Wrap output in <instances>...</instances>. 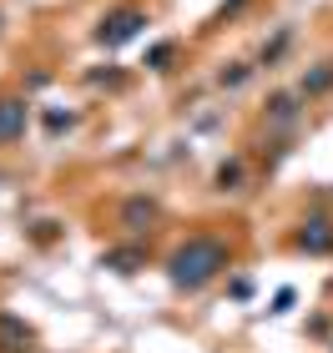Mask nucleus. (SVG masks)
I'll return each instance as SVG.
<instances>
[{"mask_svg":"<svg viewBox=\"0 0 333 353\" xmlns=\"http://www.w3.org/2000/svg\"><path fill=\"white\" fill-rule=\"evenodd\" d=\"M61 228H56V222H36V243H51V237H56Z\"/></svg>","mask_w":333,"mask_h":353,"instance_id":"f3484780","label":"nucleus"},{"mask_svg":"<svg viewBox=\"0 0 333 353\" xmlns=\"http://www.w3.org/2000/svg\"><path fill=\"white\" fill-rule=\"evenodd\" d=\"M172 56H177V46L162 41V46H152V51H147V66L152 71H172Z\"/></svg>","mask_w":333,"mask_h":353,"instance_id":"9b49d317","label":"nucleus"},{"mask_svg":"<svg viewBox=\"0 0 333 353\" xmlns=\"http://www.w3.org/2000/svg\"><path fill=\"white\" fill-rule=\"evenodd\" d=\"M117 222H121L132 237H147L157 222H162V202H157V197H141V192H137V197H126V202L117 207Z\"/></svg>","mask_w":333,"mask_h":353,"instance_id":"20e7f679","label":"nucleus"},{"mask_svg":"<svg viewBox=\"0 0 333 353\" xmlns=\"http://www.w3.org/2000/svg\"><path fill=\"white\" fill-rule=\"evenodd\" d=\"M30 126V101L26 96H0V147H15Z\"/></svg>","mask_w":333,"mask_h":353,"instance_id":"39448f33","label":"nucleus"},{"mask_svg":"<svg viewBox=\"0 0 333 353\" xmlns=\"http://www.w3.org/2000/svg\"><path fill=\"white\" fill-rule=\"evenodd\" d=\"M228 268H232V248L222 243V237H212V232H197V237H187V243L172 248L167 283L177 288V293H202V288L212 278H222Z\"/></svg>","mask_w":333,"mask_h":353,"instance_id":"f257e3e1","label":"nucleus"},{"mask_svg":"<svg viewBox=\"0 0 333 353\" xmlns=\"http://www.w3.org/2000/svg\"><path fill=\"white\" fill-rule=\"evenodd\" d=\"M293 248L308 252V258H328L333 252V217L328 212H308L298 222V232H293Z\"/></svg>","mask_w":333,"mask_h":353,"instance_id":"7ed1b4c3","label":"nucleus"},{"mask_svg":"<svg viewBox=\"0 0 333 353\" xmlns=\"http://www.w3.org/2000/svg\"><path fill=\"white\" fill-rule=\"evenodd\" d=\"M333 86V61H319V71L303 76V96H323Z\"/></svg>","mask_w":333,"mask_h":353,"instance_id":"9d476101","label":"nucleus"},{"mask_svg":"<svg viewBox=\"0 0 333 353\" xmlns=\"http://www.w3.org/2000/svg\"><path fill=\"white\" fill-rule=\"evenodd\" d=\"M71 126H76V111H46V132H71Z\"/></svg>","mask_w":333,"mask_h":353,"instance_id":"f8f14e48","label":"nucleus"},{"mask_svg":"<svg viewBox=\"0 0 333 353\" xmlns=\"http://www.w3.org/2000/svg\"><path fill=\"white\" fill-rule=\"evenodd\" d=\"M243 176H248V172H243V162L232 157V162H222V167H217L212 187H217V192H243Z\"/></svg>","mask_w":333,"mask_h":353,"instance_id":"6e6552de","label":"nucleus"},{"mask_svg":"<svg viewBox=\"0 0 333 353\" xmlns=\"http://www.w3.org/2000/svg\"><path fill=\"white\" fill-rule=\"evenodd\" d=\"M26 343H30V328L21 318L0 313V353H26Z\"/></svg>","mask_w":333,"mask_h":353,"instance_id":"0eeeda50","label":"nucleus"},{"mask_svg":"<svg viewBox=\"0 0 333 353\" xmlns=\"http://www.w3.org/2000/svg\"><path fill=\"white\" fill-rule=\"evenodd\" d=\"M228 293H232L237 303H248V298H252V283H248V278H232V288H228Z\"/></svg>","mask_w":333,"mask_h":353,"instance_id":"dca6fc26","label":"nucleus"},{"mask_svg":"<svg viewBox=\"0 0 333 353\" xmlns=\"http://www.w3.org/2000/svg\"><path fill=\"white\" fill-rule=\"evenodd\" d=\"M141 26H147V10H141V6H117L111 15H101V26H97V46L117 51V46H126V41H137V36H141Z\"/></svg>","mask_w":333,"mask_h":353,"instance_id":"f03ea898","label":"nucleus"},{"mask_svg":"<svg viewBox=\"0 0 333 353\" xmlns=\"http://www.w3.org/2000/svg\"><path fill=\"white\" fill-rule=\"evenodd\" d=\"M293 298H298V293H293V288H283V293L273 298V308H268V313H288V308H293Z\"/></svg>","mask_w":333,"mask_h":353,"instance_id":"2eb2a0df","label":"nucleus"},{"mask_svg":"<svg viewBox=\"0 0 333 353\" xmlns=\"http://www.w3.org/2000/svg\"><path fill=\"white\" fill-rule=\"evenodd\" d=\"M248 76H252V66H243V61H237V66H232V71H222V76H217V81H222V86H228V91H237V86H243V81H248Z\"/></svg>","mask_w":333,"mask_h":353,"instance_id":"4468645a","label":"nucleus"},{"mask_svg":"<svg viewBox=\"0 0 333 353\" xmlns=\"http://www.w3.org/2000/svg\"><path fill=\"white\" fill-rule=\"evenodd\" d=\"M288 41H293L288 30H278V36H273V46H263V66H273V61H278L283 51H288Z\"/></svg>","mask_w":333,"mask_h":353,"instance_id":"ddd939ff","label":"nucleus"},{"mask_svg":"<svg viewBox=\"0 0 333 353\" xmlns=\"http://www.w3.org/2000/svg\"><path fill=\"white\" fill-rule=\"evenodd\" d=\"M293 117H298V96H293V91H283V96L268 101V121H283V126H288Z\"/></svg>","mask_w":333,"mask_h":353,"instance_id":"1a4fd4ad","label":"nucleus"},{"mask_svg":"<svg viewBox=\"0 0 333 353\" xmlns=\"http://www.w3.org/2000/svg\"><path fill=\"white\" fill-rule=\"evenodd\" d=\"M101 268H106V272H117V278H132V272L147 268V248H141L137 237H132V243H117V248H106V252H101Z\"/></svg>","mask_w":333,"mask_h":353,"instance_id":"423d86ee","label":"nucleus"}]
</instances>
